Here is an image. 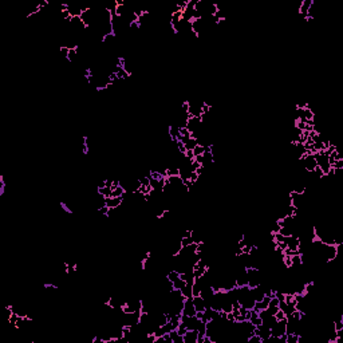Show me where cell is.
I'll return each mask as SVG.
<instances>
[{
  "instance_id": "44dd1931",
  "label": "cell",
  "mask_w": 343,
  "mask_h": 343,
  "mask_svg": "<svg viewBox=\"0 0 343 343\" xmlns=\"http://www.w3.org/2000/svg\"><path fill=\"white\" fill-rule=\"evenodd\" d=\"M205 170H207V169H205V168H204V166L201 165V166H199V168L196 169V173L199 174V176H203V174H204V172H205Z\"/></svg>"
},
{
  "instance_id": "8fae6325",
  "label": "cell",
  "mask_w": 343,
  "mask_h": 343,
  "mask_svg": "<svg viewBox=\"0 0 343 343\" xmlns=\"http://www.w3.org/2000/svg\"><path fill=\"white\" fill-rule=\"evenodd\" d=\"M192 294L193 296H200V294H201V285L197 281H194V284L192 285Z\"/></svg>"
},
{
  "instance_id": "30bf717a",
  "label": "cell",
  "mask_w": 343,
  "mask_h": 343,
  "mask_svg": "<svg viewBox=\"0 0 343 343\" xmlns=\"http://www.w3.org/2000/svg\"><path fill=\"white\" fill-rule=\"evenodd\" d=\"M186 285V281L185 280H182V279H177L176 281H173V288L174 290H182V288Z\"/></svg>"
},
{
  "instance_id": "ac0fdd59",
  "label": "cell",
  "mask_w": 343,
  "mask_h": 343,
  "mask_svg": "<svg viewBox=\"0 0 343 343\" xmlns=\"http://www.w3.org/2000/svg\"><path fill=\"white\" fill-rule=\"evenodd\" d=\"M275 318H276V320H281V319H284L285 318V315H284V312L279 308V310L276 311V314H275Z\"/></svg>"
},
{
  "instance_id": "603a6c76",
  "label": "cell",
  "mask_w": 343,
  "mask_h": 343,
  "mask_svg": "<svg viewBox=\"0 0 343 343\" xmlns=\"http://www.w3.org/2000/svg\"><path fill=\"white\" fill-rule=\"evenodd\" d=\"M173 343H184V336L177 335V338H174L173 339Z\"/></svg>"
},
{
  "instance_id": "d6986e66",
  "label": "cell",
  "mask_w": 343,
  "mask_h": 343,
  "mask_svg": "<svg viewBox=\"0 0 343 343\" xmlns=\"http://www.w3.org/2000/svg\"><path fill=\"white\" fill-rule=\"evenodd\" d=\"M199 177H200V176L196 173V172H192V173H190V177H189V180L192 181L193 184H196V182L199 181Z\"/></svg>"
},
{
  "instance_id": "5bb4252c",
  "label": "cell",
  "mask_w": 343,
  "mask_h": 343,
  "mask_svg": "<svg viewBox=\"0 0 343 343\" xmlns=\"http://www.w3.org/2000/svg\"><path fill=\"white\" fill-rule=\"evenodd\" d=\"M18 318H19V315L18 314H15V312H12V315L10 318H8V323L12 326V327H15L16 326V322H18Z\"/></svg>"
},
{
  "instance_id": "277c9868",
  "label": "cell",
  "mask_w": 343,
  "mask_h": 343,
  "mask_svg": "<svg viewBox=\"0 0 343 343\" xmlns=\"http://www.w3.org/2000/svg\"><path fill=\"white\" fill-rule=\"evenodd\" d=\"M312 4V0H304V1H300V5H299V12H300V16L302 18H306L307 16V11L310 5Z\"/></svg>"
},
{
  "instance_id": "ffe728a7",
  "label": "cell",
  "mask_w": 343,
  "mask_h": 343,
  "mask_svg": "<svg viewBox=\"0 0 343 343\" xmlns=\"http://www.w3.org/2000/svg\"><path fill=\"white\" fill-rule=\"evenodd\" d=\"M185 157H186V158H189L190 161H193V160H194V154H193V150H186V153H185Z\"/></svg>"
},
{
  "instance_id": "8992f818",
  "label": "cell",
  "mask_w": 343,
  "mask_h": 343,
  "mask_svg": "<svg viewBox=\"0 0 343 343\" xmlns=\"http://www.w3.org/2000/svg\"><path fill=\"white\" fill-rule=\"evenodd\" d=\"M181 294H182V296H184L185 299L186 298H193V294H192V285L190 284H186L182 290H180Z\"/></svg>"
},
{
  "instance_id": "5b68a950",
  "label": "cell",
  "mask_w": 343,
  "mask_h": 343,
  "mask_svg": "<svg viewBox=\"0 0 343 343\" xmlns=\"http://www.w3.org/2000/svg\"><path fill=\"white\" fill-rule=\"evenodd\" d=\"M166 279L169 281H176L177 279H180V272H178L177 269H172V271H169V272L166 273Z\"/></svg>"
},
{
  "instance_id": "7c38bea8",
  "label": "cell",
  "mask_w": 343,
  "mask_h": 343,
  "mask_svg": "<svg viewBox=\"0 0 343 343\" xmlns=\"http://www.w3.org/2000/svg\"><path fill=\"white\" fill-rule=\"evenodd\" d=\"M180 243H181V245H182V247H188V245L193 244V239H192V236H190V237H181Z\"/></svg>"
},
{
  "instance_id": "7402d4cb",
  "label": "cell",
  "mask_w": 343,
  "mask_h": 343,
  "mask_svg": "<svg viewBox=\"0 0 343 343\" xmlns=\"http://www.w3.org/2000/svg\"><path fill=\"white\" fill-rule=\"evenodd\" d=\"M194 161H197V162L200 164V165H203L204 164V155L201 154V155H196L194 157Z\"/></svg>"
},
{
  "instance_id": "2e32d148",
  "label": "cell",
  "mask_w": 343,
  "mask_h": 343,
  "mask_svg": "<svg viewBox=\"0 0 343 343\" xmlns=\"http://www.w3.org/2000/svg\"><path fill=\"white\" fill-rule=\"evenodd\" d=\"M68 52H70V48L68 47H66V46H62V47H60V54H62L66 59H67V56H68Z\"/></svg>"
},
{
  "instance_id": "6da1fadb",
  "label": "cell",
  "mask_w": 343,
  "mask_h": 343,
  "mask_svg": "<svg viewBox=\"0 0 343 343\" xmlns=\"http://www.w3.org/2000/svg\"><path fill=\"white\" fill-rule=\"evenodd\" d=\"M196 308L194 304H193V299L192 298H186L184 300V307H182V315H186V316H194L196 315Z\"/></svg>"
},
{
  "instance_id": "cb8c5ba5",
  "label": "cell",
  "mask_w": 343,
  "mask_h": 343,
  "mask_svg": "<svg viewBox=\"0 0 343 343\" xmlns=\"http://www.w3.org/2000/svg\"><path fill=\"white\" fill-rule=\"evenodd\" d=\"M227 319H228V322H231V323H233L235 322V316H233L232 312H227Z\"/></svg>"
},
{
  "instance_id": "9c48e42d",
  "label": "cell",
  "mask_w": 343,
  "mask_h": 343,
  "mask_svg": "<svg viewBox=\"0 0 343 343\" xmlns=\"http://www.w3.org/2000/svg\"><path fill=\"white\" fill-rule=\"evenodd\" d=\"M197 145H199V141L196 140V138H189L188 142L185 144V148H186V150H193Z\"/></svg>"
},
{
  "instance_id": "7a4b0ae2",
  "label": "cell",
  "mask_w": 343,
  "mask_h": 343,
  "mask_svg": "<svg viewBox=\"0 0 343 343\" xmlns=\"http://www.w3.org/2000/svg\"><path fill=\"white\" fill-rule=\"evenodd\" d=\"M199 331L197 330H188L184 335V343H197Z\"/></svg>"
},
{
  "instance_id": "ba28073f",
  "label": "cell",
  "mask_w": 343,
  "mask_h": 343,
  "mask_svg": "<svg viewBox=\"0 0 343 343\" xmlns=\"http://www.w3.org/2000/svg\"><path fill=\"white\" fill-rule=\"evenodd\" d=\"M97 192L99 193V194L105 196V197H111L113 189H111V188H107V186H105V188H97Z\"/></svg>"
},
{
  "instance_id": "4fadbf2b",
  "label": "cell",
  "mask_w": 343,
  "mask_h": 343,
  "mask_svg": "<svg viewBox=\"0 0 343 343\" xmlns=\"http://www.w3.org/2000/svg\"><path fill=\"white\" fill-rule=\"evenodd\" d=\"M114 39H115L114 34H107V35H103V36H102V43H111Z\"/></svg>"
},
{
  "instance_id": "3957f363",
  "label": "cell",
  "mask_w": 343,
  "mask_h": 343,
  "mask_svg": "<svg viewBox=\"0 0 343 343\" xmlns=\"http://www.w3.org/2000/svg\"><path fill=\"white\" fill-rule=\"evenodd\" d=\"M193 304H194L196 311H205V300L203 296H193Z\"/></svg>"
},
{
  "instance_id": "52a82bcc",
  "label": "cell",
  "mask_w": 343,
  "mask_h": 343,
  "mask_svg": "<svg viewBox=\"0 0 343 343\" xmlns=\"http://www.w3.org/2000/svg\"><path fill=\"white\" fill-rule=\"evenodd\" d=\"M125 188L122 186V185H119V186H117L115 189H113V193H111V197H122L123 196V193H125Z\"/></svg>"
},
{
  "instance_id": "9a60e30c",
  "label": "cell",
  "mask_w": 343,
  "mask_h": 343,
  "mask_svg": "<svg viewBox=\"0 0 343 343\" xmlns=\"http://www.w3.org/2000/svg\"><path fill=\"white\" fill-rule=\"evenodd\" d=\"M331 168H339V169H343V160H336L334 161L331 165Z\"/></svg>"
},
{
  "instance_id": "e0dca14e",
  "label": "cell",
  "mask_w": 343,
  "mask_h": 343,
  "mask_svg": "<svg viewBox=\"0 0 343 343\" xmlns=\"http://www.w3.org/2000/svg\"><path fill=\"white\" fill-rule=\"evenodd\" d=\"M279 229H280V225H279V223L275 221L272 225H271V232L272 233H277L279 232Z\"/></svg>"
}]
</instances>
